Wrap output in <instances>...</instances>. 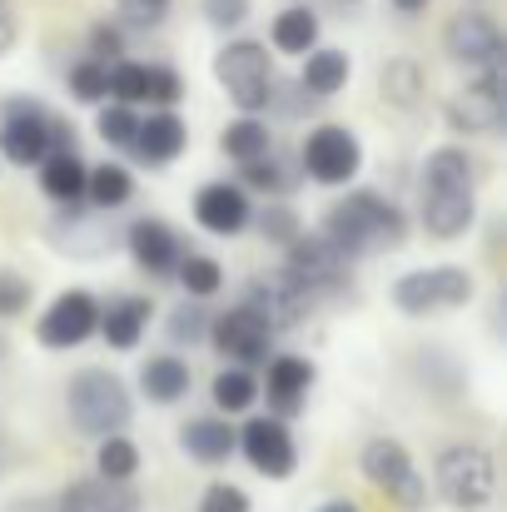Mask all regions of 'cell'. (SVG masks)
<instances>
[{
  "label": "cell",
  "mask_w": 507,
  "mask_h": 512,
  "mask_svg": "<svg viewBox=\"0 0 507 512\" xmlns=\"http://www.w3.org/2000/svg\"><path fill=\"white\" fill-rule=\"evenodd\" d=\"M65 413H70V423L85 438H115L135 418V398H130V388H125L120 373H110V368H80L65 383Z\"/></svg>",
  "instance_id": "3957f363"
},
{
  "label": "cell",
  "mask_w": 507,
  "mask_h": 512,
  "mask_svg": "<svg viewBox=\"0 0 507 512\" xmlns=\"http://www.w3.org/2000/svg\"><path fill=\"white\" fill-rule=\"evenodd\" d=\"M433 488H438V498L448 508L478 512L488 508L493 493H498V463L478 443H448L438 453V463H433Z\"/></svg>",
  "instance_id": "52a82bcc"
},
{
  "label": "cell",
  "mask_w": 507,
  "mask_h": 512,
  "mask_svg": "<svg viewBox=\"0 0 507 512\" xmlns=\"http://www.w3.org/2000/svg\"><path fill=\"white\" fill-rule=\"evenodd\" d=\"M319 15L309 10V5H284L279 15H274V25H269V40H274V50L279 55H309V50H319Z\"/></svg>",
  "instance_id": "83f0119b"
},
{
  "label": "cell",
  "mask_w": 507,
  "mask_h": 512,
  "mask_svg": "<svg viewBox=\"0 0 507 512\" xmlns=\"http://www.w3.org/2000/svg\"><path fill=\"white\" fill-rule=\"evenodd\" d=\"M85 199L95 209H120V204L135 199V174L125 170V165H90V174H85Z\"/></svg>",
  "instance_id": "1f68e13d"
},
{
  "label": "cell",
  "mask_w": 507,
  "mask_h": 512,
  "mask_svg": "<svg viewBox=\"0 0 507 512\" xmlns=\"http://www.w3.org/2000/svg\"><path fill=\"white\" fill-rule=\"evenodd\" d=\"M174 10V0H115V15L125 30H160Z\"/></svg>",
  "instance_id": "8d00e7d4"
},
{
  "label": "cell",
  "mask_w": 507,
  "mask_h": 512,
  "mask_svg": "<svg viewBox=\"0 0 507 512\" xmlns=\"http://www.w3.org/2000/svg\"><path fill=\"white\" fill-rule=\"evenodd\" d=\"M348 75H353V60H348L343 50H334V45H319V50L304 55L299 90H304L309 100H329V95H338V90L348 85Z\"/></svg>",
  "instance_id": "4316f807"
},
{
  "label": "cell",
  "mask_w": 507,
  "mask_h": 512,
  "mask_svg": "<svg viewBox=\"0 0 507 512\" xmlns=\"http://www.w3.org/2000/svg\"><path fill=\"white\" fill-rule=\"evenodd\" d=\"M55 150H75V130L65 120H55L40 100H25V95L0 105V160L35 170Z\"/></svg>",
  "instance_id": "5b68a950"
},
{
  "label": "cell",
  "mask_w": 507,
  "mask_h": 512,
  "mask_svg": "<svg viewBox=\"0 0 507 512\" xmlns=\"http://www.w3.org/2000/svg\"><path fill=\"white\" fill-rule=\"evenodd\" d=\"M319 239L343 264H353V259L398 249L408 239V214L378 189H348L338 204H329V214L319 224Z\"/></svg>",
  "instance_id": "6da1fadb"
},
{
  "label": "cell",
  "mask_w": 507,
  "mask_h": 512,
  "mask_svg": "<svg viewBox=\"0 0 507 512\" xmlns=\"http://www.w3.org/2000/svg\"><path fill=\"white\" fill-rule=\"evenodd\" d=\"M204 339L214 343V353L224 363H234V368H264L274 358V334H269V324L249 304H234L229 314L209 319V334Z\"/></svg>",
  "instance_id": "8fae6325"
},
{
  "label": "cell",
  "mask_w": 507,
  "mask_h": 512,
  "mask_svg": "<svg viewBox=\"0 0 507 512\" xmlns=\"http://www.w3.org/2000/svg\"><path fill=\"white\" fill-rule=\"evenodd\" d=\"M194 219H199V229L229 239V234H244V229L254 224V199L244 194V184L209 179V184H199V194H194Z\"/></svg>",
  "instance_id": "ac0fdd59"
},
{
  "label": "cell",
  "mask_w": 507,
  "mask_h": 512,
  "mask_svg": "<svg viewBox=\"0 0 507 512\" xmlns=\"http://www.w3.org/2000/svg\"><path fill=\"white\" fill-rule=\"evenodd\" d=\"M244 184H254V189H269V194H279V189H289L294 184V174H284V160L269 150L264 160H254V165H244Z\"/></svg>",
  "instance_id": "ab89813d"
},
{
  "label": "cell",
  "mask_w": 507,
  "mask_h": 512,
  "mask_svg": "<svg viewBox=\"0 0 507 512\" xmlns=\"http://www.w3.org/2000/svg\"><path fill=\"white\" fill-rule=\"evenodd\" d=\"M199 512H249V493L234 483H209L199 498Z\"/></svg>",
  "instance_id": "ee69618b"
},
{
  "label": "cell",
  "mask_w": 507,
  "mask_h": 512,
  "mask_svg": "<svg viewBox=\"0 0 507 512\" xmlns=\"http://www.w3.org/2000/svg\"><path fill=\"white\" fill-rule=\"evenodd\" d=\"M30 279L20 269H0V319H20L30 309Z\"/></svg>",
  "instance_id": "74e56055"
},
{
  "label": "cell",
  "mask_w": 507,
  "mask_h": 512,
  "mask_svg": "<svg viewBox=\"0 0 507 512\" xmlns=\"http://www.w3.org/2000/svg\"><path fill=\"white\" fill-rule=\"evenodd\" d=\"M314 378H319V373H314L309 358H299V353H274V358L264 363V393H269V403H274V418H294L299 403L309 398Z\"/></svg>",
  "instance_id": "ffe728a7"
},
{
  "label": "cell",
  "mask_w": 507,
  "mask_h": 512,
  "mask_svg": "<svg viewBox=\"0 0 507 512\" xmlns=\"http://www.w3.org/2000/svg\"><path fill=\"white\" fill-rule=\"evenodd\" d=\"M393 309L408 319H433V314H453L468 309L478 299V279L463 264H423L393 279Z\"/></svg>",
  "instance_id": "8992f818"
},
{
  "label": "cell",
  "mask_w": 507,
  "mask_h": 512,
  "mask_svg": "<svg viewBox=\"0 0 507 512\" xmlns=\"http://www.w3.org/2000/svg\"><path fill=\"white\" fill-rule=\"evenodd\" d=\"M135 473H140V448L125 433L100 438V448H95V478L100 483H130Z\"/></svg>",
  "instance_id": "d6a6232c"
},
{
  "label": "cell",
  "mask_w": 507,
  "mask_h": 512,
  "mask_svg": "<svg viewBox=\"0 0 507 512\" xmlns=\"http://www.w3.org/2000/svg\"><path fill=\"white\" fill-rule=\"evenodd\" d=\"M35 170H40V189H45L50 204L75 209V204L85 199V174H90V165L80 160V150H55V155H45Z\"/></svg>",
  "instance_id": "d4e9b609"
},
{
  "label": "cell",
  "mask_w": 507,
  "mask_h": 512,
  "mask_svg": "<svg viewBox=\"0 0 507 512\" xmlns=\"http://www.w3.org/2000/svg\"><path fill=\"white\" fill-rule=\"evenodd\" d=\"M0 363H5V339H0Z\"/></svg>",
  "instance_id": "c3c4849f"
},
{
  "label": "cell",
  "mask_w": 507,
  "mask_h": 512,
  "mask_svg": "<svg viewBox=\"0 0 507 512\" xmlns=\"http://www.w3.org/2000/svg\"><path fill=\"white\" fill-rule=\"evenodd\" d=\"M234 453H244V463L264 478H294L299 468V443L274 413H254L244 428H234Z\"/></svg>",
  "instance_id": "30bf717a"
},
{
  "label": "cell",
  "mask_w": 507,
  "mask_h": 512,
  "mask_svg": "<svg viewBox=\"0 0 507 512\" xmlns=\"http://www.w3.org/2000/svg\"><path fill=\"white\" fill-rule=\"evenodd\" d=\"M319 512H358V508H353L348 498H334V503H324V508H319Z\"/></svg>",
  "instance_id": "7dc6e473"
},
{
  "label": "cell",
  "mask_w": 507,
  "mask_h": 512,
  "mask_svg": "<svg viewBox=\"0 0 507 512\" xmlns=\"http://www.w3.org/2000/svg\"><path fill=\"white\" fill-rule=\"evenodd\" d=\"M478 224V160L463 145H438L423 160V229L463 239Z\"/></svg>",
  "instance_id": "7a4b0ae2"
},
{
  "label": "cell",
  "mask_w": 507,
  "mask_h": 512,
  "mask_svg": "<svg viewBox=\"0 0 507 512\" xmlns=\"http://www.w3.org/2000/svg\"><path fill=\"white\" fill-rule=\"evenodd\" d=\"M174 274H179V284H184L189 299H214V294L224 289V269H219V259H209V254H184Z\"/></svg>",
  "instance_id": "836d02e7"
},
{
  "label": "cell",
  "mask_w": 507,
  "mask_h": 512,
  "mask_svg": "<svg viewBox=\"0 0 507 512\" xmlns=\"http://www.w3.org/2000/svg\"><path fill=\"white\" fill-rule=\"evenodd\" d=\"M95 130H100V140L110 145V150H130L135 145V130H140V115L130 110V105H100V120H95Z\"/></svg>",
  "instance_id": "e575fe53"
},
{
  "label": "cell",
  "mask_w": 507,
  "mask_h": 512,
  "mask_svg": "<svg viewBox=\"0 0 507 512\" xmlns=\"http://www.w3.org/2000/svg\"><path fill=\"white\" fill-rule=\"evenodd\" d=\"M259 234H264L269 244H294L304 229H299V214H294V209H284V204H269V209L259 214Z\"/></svg>",
  "instance_id": "f35d334b"
},
{
  "label": "cell",
  "mask_w": 507,
  "mask_h": 512,
  "mask_svg": "<svg viewBox=\"0 0 507 512\" xmlns=\"http://www.w3.org/2000/svg\"><path fill=\"white\" fill-rule=\"evenodd\" d=\"M150 319H155V304L145 294H120V299L100 304V329L95 334L110 343L115 353H130V348H140Z\"/></svg>",
  "instance_id": "44dd1931"
},
{
  "label": "cell",
  "mask_w": 507,
  "mask_h": 512,
  "mask_svg": "<svg viewBox=\"0 0 507 512\" xmlns=\"http://www.w3.org/2000/svg\"><path fill=\"white\" fill-rule=\"evenodd\" d=\"M219 150H224L229 160H239V165H254V160H264V155L274 150V130H269L259 115H239V120L224 125Z\"/></svg>",
  "instance_id": "f1b7e54d"
},
{
  "label": "cell",
  "mask_w": 507,
  "mask_h": 512,
  "mask_svg": "<svg viewBox=\"0 0 507 512\" xmlns=\"http://www.w3.org/2000/svg\"><path fill=\"white\" fill-rule=\"evenodd\" d=\"M214 80L239 115H259L279 100V75L264 40H224L214 50Z\"/></svg>",
  "instance_id": "277c9868"
},
{
  "label": "cell",
  "mask_w": 507,
  "mask_h": 512,
  "mask_svg": "<svg viewBox=\"0 0 507 512\" xmlns=\"http://www.w3.org/2000/svg\"><path fill=\"white\" fill-rule=\"evenodd\" d=\"M299 160H304V174L314 184L338 189V184H348L353 174L363 170V145H358V135L348 125H319V130H309Z\"/></svg>",
  "instance_id": "5bb4252c"
},
{
  "label": "cell",
  "mask_w": 507,
  "mask_h": 512,
  "mask_svg": "<svg viewBox=\"0 0 507 512\" xmlns=\"http://www.w3.org/2000/svg\"><path fill=\"white\" fill-rule=\"evenodd\" d=\"M120 50H125V30H120V25H110V20H100V25L90 30V55H85V60L115 65V60H125Z\"/></svg>",
  "instance_id": "60d3db41"
},
{
  "label": "cell",
  "mask_w": 507,
  "mask_h": 512,
  "mask_svg": "<svg viewBox=\"0 0 507 512\" xmlns=\"http://www.w3.org/2000/svg\"><path fill=\"white\" fill-rule=\"evenodd\" d=\"M199 10H204V20H209L214 30H239V25L249 20L254 0H199Z\"/></svg>",
  "instance_id": "b9f144b4"
},
{
  "label": "cell",
  "mask_w": 507,
  "mask_h": 512,
  "mask_svg": "<svg viewBox=\"0 0 507 512\" xmlns=\"http://www.w3.org/2000/svg\"><path fill=\"white\" fill-rule=\"evenodd\" d=\"M423 90H428L423 70H418L413 60H403V55L378 70V95H383L393 110H418V105H423Z\"/></svg>",
  "instance_id": "f546056e"
},
{
  "label": "cell",
  "mask_w": 507,
  "mask_h": 512,
  "mask_svg": "<svg viewBox=\"0 0 507 512\" xmlns=\"http://www.w3.org/2000/svg\"><path fill=\"white\" fill-rule=\"evenodd\" d=\"M110 100L115 105H160L174 110L184 100V80L174 65H155V60H115L110 65Z\"/></svg>",
  "instance_id": "7c38bea8"
},
{
  "label": "cell",
  "mask_w": 507,
  "mask_h": 512,
  "mask_svg": "<svg viewBox=\"0 0 507 512\" xmlns=\"http://www.w3.org/2000/svg\"><path fill=\"white\" fill-rule=\"evenodd\" d=\"M95 329H100V299L90 289H65L40 314L35 339L40 348H80L85 339H95Z\"/></svg>",
  "instance_id": "2e32d148"
},
{
  "label": "cell",
  "mask_w": 507,
  "mask_h": 512,
  "mask_svg": "<svg viewBox=\"0 0 507 512\" xmlns=\"http://www.w3.org/2000/svg\"><path fill=\"white\" fill-rule=\"evenodd\" d=\"M433 0H393V10H403V15H423Z\"/></svg>",
  "instance_id": "bcb514c9"
},
{
  "label": "cell",
  "mask_w": 507,
  "mask_h": 512,
  "mask_svg": "<svg viewBox=\"0 0 507 512\" xmlns=\"http://www.w3.org/2000/svg\"><path fill=\"white\" fill-rule=\"evenodd\" d=\"M209 398H214V418H234V413H249L254 398H259V378L249 368H219L214 383H209Z\"/></svg>",
  "instance_id": "4dcf8cb0"
},
{
  "label": "cell",
  "mask_w": 507,
  "mask_h": 512,
  "mask_svg": "<svg viewBox=\"0 0 507 512\" xmlns=\"http://www.w3.org/2000/svg\"><path fill=\"white\" fill-rule=\"evenodd\" d=\"M448 130L458 135H498L503 130V70H483V75H468V85L448 100Z\"/></svg>",
  "instance_id": "9a60e30c"
},
{
  "label": "cell",
  "mask_w": 507,
  "mask_h": 512,
  "mask_svg": "<svg viewBox=\"0 0 507 512\" xmlns=\"http://www.w3.org/2000/svg\"><path fill=\"white\" fill-rule=\"evenodd\" d=\"M125 249H130V259H135L150 279L174 274V269H179V259L189 254L165 219H135V224L125 229Z\"/></svg>",
  "instance_id": "d6986e66"
},
{
  "label": "cell",
  "mask_w": 507,
  "mask_h": 512,
  "mask_svg": "<svg viewBox=\"0 0 507 512\" xmlns=\"http://www.w3.org/2000/svg\"><path fill=\"white\" fill-rule=\"evenodd\" d=\"M0 10H10V5H5V0H0Z\"/></svg>",
  "instance_id": "681fc988"
},
{
  "label": "cell",
  "mask_w": 507,
  "mask_h": 512,
  "mask_svg": "<svg viewBox=\"0 0 507 512\" xmlns=\"http://www.w3.org/2000/svg\"><path fill=\"white\" fill-rule=\"evenodd\" d=\"M189 388H194V373H189V363L184 358H174V353H150L145 363H140V393L150 398V403H179V398H189Z\"/></svg>",
  "instance_id": "484cf974"
},
{
  "label": "cell",
  "mask_w": 507,
  "mask_h": 512,
  "mask_svg": "<svg viewBox=\"0 0 507 512\" xmlns=\"http://www.w3.org/2000/svg\"><path fill=\"white\" fill-rule=\"evenodd\" d=\"M15 40H20V30H15V15H10V10H0V60L15 50Z\"/></svg>",
  "instance_id": "f6af8a7d"
},
{
  "label": "cell",
  "mask_w": 507,
  "mask_h": 512,
  "mask_svg": "<svg viewBox=\"0 0 507 512\" xmlns=\"http://www.w3.org/2000/svg\"><path fill=\"white\" fill-rule=\"evenodd\" d=\"M289 249V259H284V269L319 299V294H338V289H348V264L338 259L334 249L319 239V229L314 234H299L294 244H284Z\"/></svg>",
  "instance_id": "e0dca14e"
},
{
  "label": "cell",
  "mask_w": 507,
  "mask_h": 512,
  "mask_svg": "<svg viewBox=\"0 0 507 512\" xmlns=\"http://www.w3.org/2000/svg\"><path fill=\"white\" fill-rule=\"evenodd\" d=\"M70 95H75L80 105H105V100H110V65L80 60V65L70 70Z\"/></svg>",
  "instance_id": "d590c367"
},
{
  "label": "cell",
  "mask_w": 507,
  "mask_h": 512,
  "mask_svg": "<svg viewBox=\"0 0 507 512\" xmlns=\"http://www.w3.org/2000/svg\"><path fill=\"white\" fill-rule=\"evenodd\" d=\"M184 150H189V125L174 110H150V120H140L135 145H130V155L145 165H174Z\"/></svg>",
  "instance_id": "7402d4cb"
},
{
  "label": "cell",
  "mask_w": 507,
  "mask_h": 512,
  "mask_svg": "<svg viewBox=\"0 0 507 512\" xmlns=\"http://www.w3.org/2000/svg\"><path fill=\"white\" fill-rule=\"evenodd\" d=\"M55 512H140V493L130 483H100V478H80L70 488H60V498L50 503Z\"/></svg>",
  "instance_id": "603a6c76"
},
{
  "label": "cell",
  "mask_w": 507,
  "mask_h": 512,
  "mask_svg": "<svg viewBox=\"0 0 507 512\" xmlns=\"http://www.w3.org/2000/svg\"><path fill=\"white\" fill-rule=\"evenodd\" d=\"M443 50H448V60L463 65L468 75L503 70V30H498L493 15H483V10H458V15L443 25Z\"/></svg>",
  "instance_id": "4fadbf2b"
},
{
  "label": "cell",
  "mask_w": 507,
  "mask_h": 512,
  "mask_svg": "<svg viewBox=\"0 0 507 512\" xmlns=\"http://www.w3.org/2000/svg\"><path fill=\"white\" fill-rule=\"evenodd\" d=\"M244 304L269 324V334H294L309 314H314V294L279 264V269H269V274H254L249 279V294H244Z\"/></svg>",
  "instance_id": "9c48e42d"
},
{
  "label": "cell",
  "mask_w": 507,
  "mask_h": 512,
  "mask_svg": "<svg viewBox=\"0 0 507 512\" xmlns=\"http://www.w3.org/2000/svg\"><path fill=\"white\" fill-rule=\"evenodd\" d=\"M179 448L194 458V463H204V468H219V463H229L234 458V423L229 418H189L184 428H179Z\"/></svg>",
  "instance_id": "cb8c5ba5"
},
{
  "label": "cell",
  "mask_w": 507,
  "mask_h": 512,
  "mask_svg": "<svg viewBox=\"0 0 507 512\" xmlns=\"http://www.w3.org/2000/svg\"><path fill=\"white\" fill-rule=\"evenodd\" d=\"M358 468H363V478H368L388 503H398V508H408V512H418L428 503V483H423L413 453H408L398 438H368L363 453H358Z\"/></svg>",
  "instance_id": "ba28073f"
},
{
  "label": "cell",
  "mask_w": 507,
  "mask_h": 512,
  "mask_svg": "<svg viewBox=\"0 0 507 512\" xmlns=\"http://www.w3.org/2000/svg\"><path fill=\"white\" fill-rule=\"evenodd\" d=\"M209 334V319L194 309V304H179L174 314H169V339L174 343H199Z\"/></svg>",
  "instance_id": "7bdbcfd3"
}]
</instances>
